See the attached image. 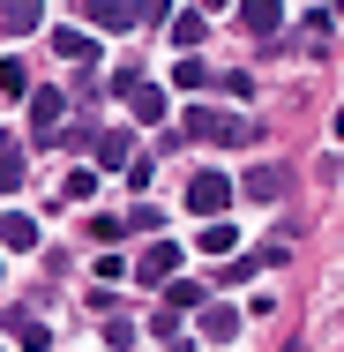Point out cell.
I'll use <instances>...</instances> for the list:
<instances>
[{"instance_id": "e0dca14e", "label": "cell", "mask_w": 344, "mask_h": 352, "mask_svg": "<svg viewBox=\"0 0 344 352\" xmlns=\"http://www.w3.org/2000/svg\"><path fill=\"white\" fill-rule=\"evenodd\" d=\"M232 248H240V232H232L225 217H209L203 225V255H232Z\"/></svg>"}, {"instance_id": "9c48e42d", "label": "cell", "mask_w": 344, "mask_h": 352, "mask_svg": "<svg viewBox=\"0 0 344 352\" xmlns=\"http://www.w3.org/2000/svg\"><path fill=\"white\" fill-rule=\"evenodd\" d=\"M203 15H195V8H180V15H172V53H195V45H203Z\"/></svg>"}, {"instance_id": "7a4b0ae2", "label": "cell", "mask_w": 344, "mask_h": 352, "mask_svg": "<svg viewBox=\"0 0 344 352\" xmlns=\"http://www.w3.org/2000/svg\"><path fill=\"white\" fill-rule=\"evenodd\" d=\"M225 203H232V180L225 173H195L187 180V210L195 217H225Z\"/></svg>"}, {"instance_id": "ffe728a7", "label": "cell", "mask_w": 344, "mask_h": 352, "mask_svg": "<svg viewBox=\"0 0 344 352\" xmlns=\"http://www.w3.org/2000/svg\"><path fill=\"white\" fill-rule=\"evenodd\" d=\"M0 98H30V75L15 68V60H0Z\"/></svg>"}, {"instance_id": "8992f818", "label": "cell", "mask_w": 344, "mask_h": 352, "mask_svg": "<svg viewBox=\"0 0 344 352\" xmlns=\"http://www.w3.org/2000/svg\"><path fill=\"white\" fill-rule=\"evenodd\" d=\"M60 113H68V98H60V90H30V128H38V135H53V128H60Z\"/></svg>"}, {"instance_id": "7c38bea8", "label": "cell", "mask_w": 344, "mask_h": 352, "mask_svg": "<svg viewBox=\"0 0 344 352\" xmlns=\"http://www.w3.org/2000/svg\"><path fill=\"white\" fill-rule=\"evenodd\" d=\"M128 15H135V0H90V23L98 30H128Z\"/></svg>"}, {"instance_id": "277c9868", "label": "cell", "mask_w": 344, "mask_h": 352, "mask_svg": "<svg viewBox=\"0 0 344 352\" xmlns=\"http://www.w3.org/2000/svg\"><path fill=\"white\" fill-rule=\"evenodd\" d=\"M135 278L142 285H172V278H180V248H172V240H150L142 263H135Z\"/></svg>"}, {"instance_id": "603a6c76", "label": "cell", "mask_w": 344, "mask_h": 352, "mask_svg": "<svg viewBox=\"0 0 344 352\" xmlns=\"http://www.w3.org/2000/svg\"><path fill=\"white\" fill-rule=\"evenodd\" d=\"M203 8H225V0H203Z\"/></svg>"}, {"instance_id": "52a82bcc", "label": "cell", "mask_w": 344, "mask_h": 352, "mask_svg": "<svg viewBox=\"0 0 344 352\" xmlns=\"http://www.w3.org/2000/svg\"><path fill=\"white\" fill-rule=\"evenodd\" d=\"M0 248H38V217H23V210H0Z\"/></svg>"}, {"instance_id": "44dd1931", "label": "cell", "mask_w": 344, "mask_h": 352, "mask_svg": "<svg viewBox=\"0 0 344 352\" xmlns=\"http://www.w3.org/2000/svg\"><path fill=\"white\" fill-rule=\"evenodd\" d=\"M172 82H187V90H203L209 75H203V60H195V53H180V60H172Z\"/></svg>"}, {"instance_id": "7402d4cb", "label": "cell", "mask_w": 344, "mask_h": 352, "mask_svg": "<svg viewBox=\"0 0 344 352\" xmlns=\"http://www.w3.org/2000/svg\"><path fill=\"white\" fill-rule=\"evenodd\" d=\"M128 225H135V232H157V225H165V210H157V203H135V210H128Z\"/></svg>"}, {"instance_id": "ac0fdd59", "label": "cell", "mask_w": 344, "mask_h": 352, "mask_svg": "<svg viewBox=\"0 0 344 352\" xmlns=\"http://www.w3.org/2000/svg\"><path fill=\"white\" fill-rule=\"evenodd\" d=\"M90 188H98V173H90V165H75L68 180H60V203H90Z\"/></svg>"}, {"instance_id": "6da1fadb", "label": "cell", "mask_w": 344, "mask_h": 352, "mask_svg": "<svg viewBox=\"0 0 344 352\" xmlns=\"http://www.w3.org/2000/svg\"><path fill=\"white\" fill-rule=\"evenodd\" d=\"M187 135H195V142H247L255 128H247V120H232V113H209V105H187Z\"/></svg>"}, {"instance_id": "5bb4252c", "label": "cell", "mask_w": 344, "mask_h": 352, "mask_svg": "<svg viewBox=\"0 0 344 352\" xmlns=\"http://www.w3.org/2000/svg\"><path fill=\"white\" fill-rule=\"evenodd\" d=\"M53 45H60V60H75V68H82V60H98V38H90V30H60Z\"/></svg>"}, {"instance_id": "5b68a950", "label": "cell", "mask_w": 344, "mask_h": 352, "mask_svg": "<svg viewBox=\"0 0 344 352\" xmlns=\"http://www.w3.org/2000/svg\"><path fill=\"white\" fill-rule=\"evenodd\" d=\"M284 188H292V173H284V165H255V173L240 180V195H247V203H277Z\"/></svg>"}, {"instance_id": "30bf717a", "label": "cell", "mask_w": 344, "mask_h": 352, "mask_svg": "<svg viewBox=\"0 0 344 352\" xmlns=\"http://www.w3.org/2000/svg\"><path fill=\"white\" fill-rule=\"evenodd\" d=\"M8 330H15V345H23V352H45V345H53V330H45L38 315H8Z\"/></svg>"}, {"instance_id": "ba28073f", "label": "cell", "mask_w": 344, "mask_h": 352, "mask_svg": "<svg viewBox=\"0 0 344 352\" xmlns=\"http://www.w3.org/2000/svg\"><path fill=\"white\" fill-rule=\"evenodd\" d=\"M0 23H8V38H23V30H38V23H45V8H38V0H8V8H0Z\"/></svg>"}, {"instance_id": "cb8c5ba5", "label": "cell", "mask_w": 344, "mask_h": 352, "mask_svg": "<svg viewBox=\"0 0 344 352\" xmlns=\"http://www.w3.org/2000/svg\"><path fill=\"white\" fill-rule=\"evenodd\" d=\"M337 135H344V113H337Z\"/></svg>"}, {"instance_id": "2e32d148", "label": "cell", "mask_w": 344, "mask_h": 352, "mask_svg": "<svg viewBox=\"0 0 344 352\" xmlns=\"http://www.w3.org/2000/svg\"><path fill=\"white\" fill-rule=\"evenodd\" d=\"M240 23H247L255 38H270L277 30V0H240Z\"/></svg>"}, {"instance_id": "d6986e66", "label": "cell", "mask_w": 344, "mask_h": 352, "mask_svg": "<svg viewBox=\"0 0 344 352\" xmlns=\"http://www.w3.org/2000/svg\"><path fill=\"white\" fill-rule=\"evenodd\" d=\"M23 188V150H0V195Z\"/></svg>"}, {"instance_id": "4fadbf2b", "label": "cell", "mask_w": 344, "mask_h": 352, "mask_svg": "<svg viewBox=\"0 0 344 352\" xmlns=\"http://www.w3.org/2000/svg\"><path fill=\"white\" fill-rule=\"evenodd\" d=\"M187 307H203V285H195V278H172V285H165V315H187Z\"/></svg>"}, {"instance_id": "9a60e30c", "label": "cell", "mask_w": 344, "mask_h": 352, "mask_svg": "<svg viewBox=\"0 0 344 352\" xmlns=\"http://www.w3.org/2000/svg\"><path fill=\"white\" fill-rule=\"evenodd\" d=\"M98 165H105V173H128V165H135L128 135H98Z\"/></svg>"}, {"instance_id": "8fae6325", "label": "cell", "mask_w": 344, "mask_h": 352, "mask_svg": "<svg viewBox=\"0 0 344 352\" xmlns=\"http://www.w3.org/2000/svg\"><path fill=\"white\" fill-rule=\"evenodd\" d=\"M203 338L209 345H232V338H240V315H232V307H203Z\"/></svg>"}, {"instance_id": "3957f363", "label": "cell", "mask_w": 344, "mask_h": 352, "mask_svg": "<svg viewBox=\"0 0 344 352\" xmlns=\"http://www.w3.org/2000/svg\"><path fill=\"white\" fill-rule=\"evenodd\" d=\"M113 90L128 98V113H135L142 128H150V120H165V90H157V82H142V75H120Z\"/></svg>"}]
</instances>
